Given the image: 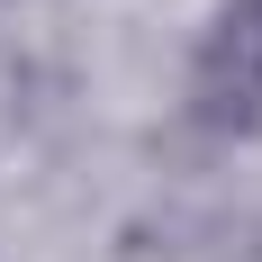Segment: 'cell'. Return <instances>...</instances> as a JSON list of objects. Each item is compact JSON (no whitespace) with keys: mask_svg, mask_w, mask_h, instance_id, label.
<instances>
[{"mask_svg":"<svg viewBox=\"0 0 262 262\" xmlns=\"http://www.w3.org/2000/svg\"><path fill=\"white\" fill-rule=\"evenodd\" d=\"M190 118L244 136L262 118V0H217L190 54Z\"/></svg>","mask_w":262,"mask_h":262,"instance_id":"1","label":"cell"}]
</instances>
